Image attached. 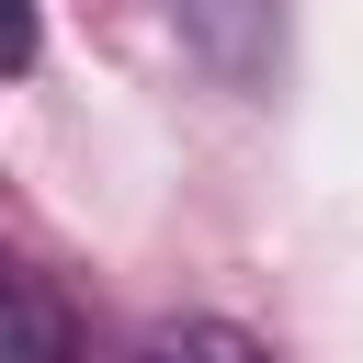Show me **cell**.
I'll use <instances>...</instances> for the list:
<instances>
[{"label":"cell","mask_w":363,"mask_h":363,"mask_svg":"<svg viewBox=\"0 0 363 363\" xmlns=\"http://www.w3.org/2000/svg\"><path fill=\"white\" fill-rule=\"evenodd\" d=\"M0 363H91L68 284L45 261H23V250H0Z\"/></svg>","instance_id":"obj_2"},{"label":"cell","mask_w":363,"mask_h":363,"mask_svg":"<svg viewBox=\"0 0 363 363\" xmlns=\"http://www.w3.org/2000/svg\"><path fill=\"white\" fill-rule=\"evenodd\" d=\"M125 363H272L250 329H227V318H159Z\"/></svg>","instance_id":"obj_3"},{"label":"cell","mask_w":363,"mask_h":363,"mask_svg":"<svg viewBox=\"0 0 363 363\" xmlns=\"http://www.w3.org/2000/svg\"><path fill=\"white\" fill-rule=\"evenodd\" d=\"M34 45H45L34 0H0V68H34Z\"/></svg>","instance_id":"obj_4"},{"label":"cell","mask_w":363,"mask_h":363,"mask_svg":"<svg viewBox=\"0 0 363 363\" xmlns=\"http://www.w3.org/2000/svg\"><path fill=\"white\" fill-rule=\"evenodd\" d=\"M182 23V45L227 79V91H272L284 68V0H159Z\"/></svg>","instance_id":"obj_1"}]
</instances>
